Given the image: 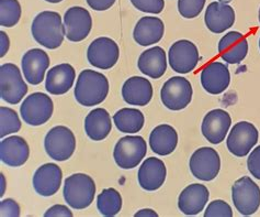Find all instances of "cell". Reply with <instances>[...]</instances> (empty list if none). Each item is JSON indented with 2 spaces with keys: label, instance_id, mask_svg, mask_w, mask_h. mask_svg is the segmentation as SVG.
<instances>
[{
  "label": "cell",
  "instance_id": "cell-44",
  "mask_svg": "<svg viewBox=\"0 0 260 217\" xmlns=\"http://www.w3.org/2000/svg\"><path fill=\"white\" fill-rule=\"evenodd\" d=\"M47 3H51V4H58L60 2H63V0H45Z\"/></svg>",
  "mask_w": 260,
  "mask_h": 217
},
{
  "label": "cell",
  "instance_id": "cell-7",
  "mask_svg": "<svg viewBox=\"0 0 260 217\" xmlns=\"http://www.w3.org/2000/svg\"><path fill=\"white\" fill-rule=\"evenodd\" d=\"M232 200L239 214L250 216L260 207V187L249 176H243L232 186Z\"/></svg>",
  "mask_w": 260,
  "mask_h": 217
},
{
  "label": "cell",
  "instance_id": "cell-16",
  "mask_svg": "<svg viewBox=\"0 0 260 217\" xmlns=\"http://www.w3.org/2000/svg\"><path fill=\"white\" fill-rule=\"evenodd\" d=\"M50 57L41 49L29 50L22 57L21 67L24 78L31 85H39L43 82L46 71L50 67Z\"/></svg>",
  "mask_w": 260,
  "mask_h": 217
},
{
  "label": "cell",
  "instance_id": "cell-8",
  "mask_svg": "<svg viewBox=\"0 0 260 217\" xmlns=\"http://www.w3.org/2000/svg\"><path fill=\"white\" fill-rule=\"evenodd\" d=\"M53 112V100L44 93H32L20 106V115L24 123L34 127L46 124Z\"/></svg>",
  "mask_w": 260,
  "mask_h": 217
},
{
  "label": "cell",
  "instance_id": "cell-42",
  "mask_svg": "<svg viewBox=\"0 0 260 217\" xmlns=\"http://www.w3.org/2000/svg\"><path fill=\"white\" fill-rule=\"evenodd\" d=\"M135 217H157L158 214H157L155 211L150 208H145V209H141L138 213L134 215Z\"/></svg>",
  "mask_w": 260,
  "mask_h": 217
},
{
  "label": "cell",
  "instance_id": "cell-25",
  "mask_svg": "<svg viewBox=\"0 0 260 217\" xmlns=\"http://www.w3.org/2000/svg\"><path fill=\"white\" fill-rule=\"evenodd\" d=\"M75 79L76 72L71 64H58L47 72L45 90L52 95H64L73 87Z\"/></svg>",
  "mask_w": 260,
  "mask_h": 217
},
{
  "label": "cell",
  "instance_id": "cell-18",
  "mask_svg": "<svg viewBox=\"0 0 260 217\" xmlns=\"http://www.w3.org/2000/svg\"><path fill=\"white\" fill-rule=\"evenodd\" d=\"M202 87L209 94L218 95L228 90L231 83L229 67L222 62H211L201 72Z\"/></svg>",
  "mask_w": 260,
  "mask_h": 217
},
{
  "label": "cell",
  "instance_id": "cell-19",
  "mask_svg": "<svg viewBox=\"0 0 260 217\" xmlns=\"http://www.w3.org/2000/svg\"><path fill=\"white\" fill-rule=\"evenodd\" d=\"M210 192L207 186L193 183L182 189L178 199V207L182 214L194 216L203 211L205 205L208 204Z\"/></svg>",
  "mask_w": 260,
  "mask_h": 217
},
{
  "label": "cell",
  "instance_id": "cell-26",
  "mask_svg": "<svg viewBox=\"0 0 260 217\" xmlns=\"http://www.w3.org/2000/svg\"><path fill=\"white\" fill-rule=\"evenodd\" d=\"M165 33V25L159 18L143 17L136 23L133 38L142 46H149L158 43Z\"/></svg>",
  "mask_w": 260,
  "mask_h": 217
},
{
  "label": "cell",
  "instance_id": "cell-21",
  "mask_svg": "<svg viewBox=\"0 0 260 217\" xmlns=\"http://www.w3.org/2000/svg\"><path fill=\"white\" fill-rule=\"evenodd\" d=\"M218 53L229 64H239L247 57L248 42L241 32L230 31L218 42Z\"/></svg>",
  "mask_w": 260,
  "mask_h": 217
},
{
  "label": "cell",
  "instance_id": "cell-36",
  "mask_svg": "<svg viewBox=\"0 0 260 217\" xmlns=\"http://www.w3.org/2000/svg\"><path fill=\"white\" fill-rule=\"evenodd\" d=\"M131 3L138 10L154 15H158L165 7L164 0H131Z\"/></svg>",
  "mask_w": 260,
  "mask_h": 217
},
{
  "label": "cell",
  "instance_id": "cell-17",
  "mask_svg": "<svg viewBox=\"0 0 260 217\" xmlns=\"http://www.w3.org/2000/svg\"><path fill=\"white\" fill-rule=\"evenodd\" d=\"M63 172L56 164H45L36 171L32 179L33 188L41 196H52L58 192Z\"/></svg>",
  "mask_w": 260,
  "mask_h": 217
},
{
  "label": "cell",
  "instance_id": "cell-41",
  "mask_svg": "<svg viewBox=\"0 0 260 217\" xmlns=\"http://www.w3.org/2000/svg\"><path fill=\"white\" fill-rule=\"evenodd\" d=\"M0 57L4 58L9 51L10 40L5 31H0Z\"/></svg>",
  "mask_w": 260,
  "mask_h": 217
},
{
  "label": "cell",
  "instance_id": "cell-23",
  "mask_svg": "<svg viewBox=\"0 0 260 217\" xmlns=\"http://www.w3.org/2000/svg\"><path fill=\"white\" fill-rule=\"evenodd\" d=\"M204 22L211 32L220 35L234 24L235 11L228 4L220 2L211 3L205 10Z\"/></svg>",
  "mask_w": 260,
  "mask_h": 217
},
{
  "label": "cell",
  "instance_id": "cell-37",
  "mask_svg": "<svg viewBox=\"0 0 260 217\" xmlns=\"http://www.w3.org/2000/svg\"><path fill=\"white\" fill-rule=\"evenodd\" d=\"M21 209L18 203L12 199H6L0 202V216L2 217H19Z\"/></svg>",
  "mask_w": 260,
  "mask_h": 217
},
{
  "label": "cell",
  "instance_id": "cell-2",
  "mask_svg": "<svg viewBox=\"0 0 260 217\" xmlns=\"http://www.w3.org/2000/svg\"><path fill=\"white\" fill-rule=\"evenodd\" d=\"M74 94L81 106H97L108 96L109 80L102 73L85 70L79 74Z\"/></svg>",
  "mask_w": 260,
  "mask_h": 217
},
{
  "label": "cell",
  "instance_id": "cell-45",
  "mask_svg": "<svg viewBox=\"0 0 260 217\" xmlns=\"http://www.w3.org/2000/svg\"><path fill=\"white\" fill-rule=\"evenodd\" d=\"M220 3H223V4H228V3H231L232 0H218Z\"/></svg>",
  "mask_w": 260,
  "mask_h": 217
},
{
  "label": "cell",
  "instance_id": "cell-33",
  "mask_svg": "<svg viewBox=\"0 0 260 217\" xmlns=\"http://www.w3.org/2000/svg\"><path fill=\"white\" fill-rule=\"evenodd\" d=\"M21 129V120L19 115L12 108L2 106L0 107V137L16 133Z\"/></svg>",
  "mask_w": 260,
  "mask_h": 217
},
{
  "label": "cell",
  "instance_id": "cell-46",
  "mask_svg": "<svg viewBox=\"0 0 260 217\" xmlns=\"http://www.w3.org/2000/svg\"><path fill=\"white\" fill-rule=\"evenodd\" d=\"M258 18H259V22H260V9H259V16H258Z\"/></svg>",
  "mask_w": 260,
  "mask_h": 217
},
{
  "label": "cell",
  "instance_id": "cell-3",
  "mask_svg": "<svg viewBox=\"0 0 260 217\" xmlns=\"http://www.w3.org/2000/svg\"><path fill=\"white\" fill-rule=\"evenodd\" d=\"M95 194V183L91 176L76 173L66 178L63 195L68 205L75 209H85L91 205Z\"/></svg>",
  "mask_w": 260,
  "mask_h": 217
},
{
  "label": "cell",
  "instance_id": "cell-5",
  "mask_svg": "<svg viewBox=\"0 0 260 217\" xmlns=\"http://www.w3.org/2000/svg\"><path fill=\"white\" fill-rule=\"evenodd\" d=\"M44 148L51 159L58 162L66 161L76 150V138L70 128L56 126L46 133Z\"/></svg>",
  "mask_w": 260,
  "mask_h": 217
},
{
  "label": "cell",
  "instance_id": "cell-11",
  "mask_svg": "<svg viewBox=\"0 0 260 217\" xmlns=\"http://www.w3.org/2000/svg\"><path fill=\"white\" fill-rule=\"evenodd\" d=\"M259 138L257 128L248 121H239L229 133L226 146L229 151L235 157H246L256 146Z\"/></svg>",
  "mask_w": 260,
  "mask_h": 217
},
{
  "label": "cell",
  "instance_id": "cell-30",
  "mask_svg": "<svg viewBox=\"0 0 260 217\" xmlns=\"http://www.w3.org/2000/svg\"><path fill=\"white\" fill-rule=\"evenodd\" d=\"M113 123L120 132L136 133L144 127L145 118L136 108H122L113 115Z\"/></svg>",
  "mask_w": 260,
  "mask_h": 217
},
{
  "label": "cell",
  "instance_id": "cell-15",
  "mask_svg": "<svg viewBox=\"0 0 260 217\" xmlns=\"http://www.w3.org/2000/svg\"><path fill=\"white\" fill-rule=\"evenodd\" d=\"M232 125V118L228 112L224 110H213L205 115L201 131L212 145H218L225 140V137Z\"/></svg>",
  "mask_w": 260,
  "mask_h": 217
},
{
  "label": "cell",
  "instance_id": "cell-28",
  "mask_svg": "<svg viewBox=\"0 0 260 217\" xmlns=\"http://www.w3.org/2000/svg\"><path fill=\"white\" fill-rule=\"evenodd\" d=\"M178 145V133L175 128L167 124L155 127L149 134V146L153 152L158 155L173 153Z\"/></svg>",
  "mask_w": 260,
  "mask_h": 217
},
{
  "label": "cell",
  "instance_id": "cell-14",
  "mask_svg": "<svg viewBox=\"0 0 260 217\" xmlns=\"http://www.w3.org/2000/svg\"><path fill=\"white\" fill-rule=\"evenodd\" d=\"M65 37L72 42H80L85 40L92 28L90 12L83 7H72L64 15Z\"/></svg>",
  "mask_w": 260,
  "mask_h": 217
},
{
  "label": "cell",
  "instance_id": "cell-29",
  "mask_svg": "<svg viewBox=\"0 0 260 217\" xmlns=\"http://www.w3.org/2000/svg\"><path fill=\"white\" fill-rule=\"evenodd\" d=\"M85 131L93 141L106 139L112 130L111 117L105 108H94L85 118Z\"/></svg>",
  "mask_w": 260,
  "mask_h": 217
},
{
  "label": "cell",
  "instance_id": "cell-35",
  "mask_svg": "<svg viewBox=\"0 0 260 217\" xmlns=\"http://www.w3.org/2000/svg\"><path fill=\"white\" fill-rule=\"evenodd\" d=\"M204 217H233V209L229 203L222 200L211 202L204 212Z\"/></svg>",
  "mask_w": 260,
  "mask_h": 217
},
{
  "label": "cell",
  "instance_id": "cell-32",
  "mask_svg": "<svg viewBox=\"0 0 260 217\" xmlns=\"http://www.w3.org/2000/svg\"><path fill=\"white\" fill-rule=\"evenodd\" d=\"M21 18V5L18 0H0V25L12 28Z\"/></svg>",
  "mask_w": 260,
  "mask_h": 217
},
{
  "label": "cell",
  "instance_id": "cell-24",
  "mask_svg": "<svg viewBox=\"0 0 260 217\" xmlns=\"http://www.w3.org/2000/svg\"><path fill=\"white\" fill-rule=\"evenodd\" d=\"M122 97L131 106H146L153 98V86L148 79L133 76L122 86Z\"/></svg>",
  "mask_w": 260,
  "mask_h": 217
},
{
  "label": "cell",
  "instance_id": "cell-4",
  "mask_svg": "<svg viewBox=\"0 0 260 217\" xmlns=\"http://www.w3.org/2000/svg\"><path fill=\"white\" fill-rule=\"evenodd\" d=\"M147 145L141 135H125L114 147L113 158L116 166L121 169H133L138 167L146 157Z\"/></svg>",
  "mask_w": 260,
  "mask_h": 217
},
{
  "label": "cell",
  "instance_id": "cell-43",
  "mask_svg": "<svg viewBox=\"0 0 260 217\" xmlns=\"http://www.w3.org/2000/svg\"><path fill=\"white\" fill-rule=\"evenodd\" d=\"M0 181H2V191H0V196H3L5 195V192H6V186H7V182H6V178H5V175L2 173L0 174Z\"/></svg>",
  "mask_w": 260,
  "mask_h": 217
},
{
  "label": "cell",
  "instance_id": "cell-9",
  "mask_svg": "<svg viewBox=\"0 0 260 217\" xmlns=\"http://www.w3.org/2000/svg\"><path fill=\"white\" fill-rule=\"evenodd\" d=\"M193 90L187 78L173 76L167 79L160 91L161 103L170 111L184 110L192 99Z\"/></svg>",
  "mask_w": 260,
  "mask_h": 217
},
{
  "label": "cell",
  "instance_id": "cell-1",
  "mask_svg": "<svg viewBox=\"0 0 260 217\" xmlns=\"http://www.w3.org/2000/svg\"><path fill=\"white\" fill-rule=\"evenodd\" d=\"M31 33L33 39L46 49H57L65 38V26L60 15L55 11L40 12L33 19Z\"/></svg>",
  "mask_w": 260,
  "mask_h": 217
},
{
  "label": "cell",
  "instance_id": "cell-22",
  "mask_svg": "<svg viewBox=\"0 0 260 217\" xmlns=\"http://www.w3.org/2000/svg\"><path fill=\"white\" fill-rule=\"evenodd\" d=\"M166 175L165 164L160 159L150 157L143 162L139 169V184L145 191H156L164 185Z\"/></svg>",
  "mask_w": 260,
  "mask_h": 217
},
{
  "label": "cell",
  "instance_id": "cell-39",
  "mask_svg": "<svg viewBox=\"0 0 260 217\" xmlns=\"http://www.w3.org/2000/svg\"><path fill=\"white\" fill-rule=\"evenodd\" d=\"M44 216L45 217H60V216L73 217L74 215H73V212L67 206L56 204L47 209V211L44 213Z\"/></svg>",
  "mask_w": 260,
  "mask_h": 217
},
{
  "label": "cell",
  "instance_id": "cell-20",
  "mask_svg": "<svg viewBox=\"0 0 260 217\" xmlns=\"http://www.w3.org/2000/svg\"><path fill=\"white\" fill-rule=\"evenodd\" d=\"M30 148L20 135L3 138L0 141V159L3 164L11 168L23 166L29 159Z\"/></svg>",
  "mask_w": 260,
  "mask_h": 217
},
{
  "label": "cell",
  "instance_id": "cell-13",
  "mask_svg": "<svg viewBox=\"0 0 260 217\" xmlns=\"http://www.w3.org/2000/svg\"><path fill=\"white\" fill-rule=\"evenodd\" d=\"M200 56L199 50L194 43L189 40H179L170 46L168 52V62L173 71L179 74L192 72L198 63Z\"/></svg>",
  "mask_w": 260,
  "mask_h": 217
},
{
  "label": "cell",
  "instance_id": "cell-34",
  "mask_svg": "<svg viewBox=\"0 0 260 217\" xmlns=\"http://www.w3.org/2000/svg\"><path fill=\"white\" fill-rule=\"evenodd\" d=\"M207 0H178V11L186 19H193L201 13Z\"/></svg>",
  "mask_w": 260,
  "mask_h": 217
},
{
  "label": "cell",
  "instance_id": "cell-38",
  "mask_svg": "<svg viewBox=\"0 0 260 217\" xmlns=\"http://www.w3.org/2000/svg\"><path fill=\"white\" fill-rule=\"evenodd\" d=\"M248 171L254 178L260 180V146L251 151L247 159Z\"/></svg>",
  "mask_w": 260,
  "mask_h": 217
},
{
  "label": "cell",
  "instance_id": "cell-10",
  "mask_svg": "<svg viewBox=\"0 0 260 217\" xmlns=\"http://www.w3.org/2000/svg\"><path fill=\"white\" fill-rule=\"evenodd\" d=\"M191 173L198 180L212 181L221 169L220 154L213 148L203 147L196 150L189 161Z\"/></svg>",
  "mask_w": 260,
  "mask_h": 217
},
{
  "label": "cell",
  "instance_id": "cell-12",
  "mask_svg": "<svg viewBox=\"0 0 260 217\" xmlns=\"http://www.w3.org/2000/svg\"><path fill=\"white\" fill-rule=\"evenodd\" d=\"M120 58L119 45L112 39L101 37L93 40L87 50L88 62L100 70H110Z\"/></svg>",
  "mask_w": 260,
  "mask_h": 217
},
{
  "label": "cell",
  "instance_id": "cell-40",
  "mask_svg": "<svg viewBox=\"0 0 260 217\" xmlns=\"http://www.w3.org/2000/svg\"><path fill=\"white\" fill-rule=\"evenodd\" d=\"M88 6L95 11H105L110 9L116 0H86Z\"/></svg>",
  "mask_w": 260,
  "mask_h": 217
},
{
  "label": "cell",
  "instance_id": "cell-31",
  "mask_svg": "<svg viewBox=\"0 0 260 217\" xmlns=\"http://www.w3.org/2000/svg\"><path fill=\"white\" fill-rule=\"evenodd\" d=\"M97 208L102 216L118 215L122 208V196L115 188H105L97 198Z\"/></svg>",
  "mask_w": 260,
  "mask_h": 217
},
{
  "label": "cell",
  "instance_id": "cell-47",
  "mask_svg": "<svg viewBox=\"0 0 260 217\" xmlns=\"http://www.w3.org/2000/svg\"><path fill=\"white\" fill-rule=\"evenodd\" d=\"M259 49H260V39H259Z\"/></svg>",
  "mask_w": 260,
  "mask_h": 217
},
{
  "label": "cell",
  "instance_id": "cell-27",
  "mask_svg": "<svg viewBox=\"0 0 260 217\" xmlns=\"http://www.w3.org/2000/svg\"><path fill=\"white\" fill-rule=\"evenodd\" d=\"M139 70L150 78H160L167 71L166 52L160 46H154L143 52L138 62Z\"/></svg>",
  "mask_w": 260,
  "mask_h": 217
},
{
  "label": "cell",
  "instance_id": "cell-6",
  "mask_svg": "<svg viewBox=\"0 0 260 217\" xmlns=\"http://www.w3.org/2000/svg\"><path fill=\"white\" fill-rule=\"evenodd\" d=\"M28 93V85L23 80L21 71L13 63L0 66V97L6 103L17 105Z\"/></svg>",
  "mask_w": 260,
  "mask_h": 217
}]
</instances>
